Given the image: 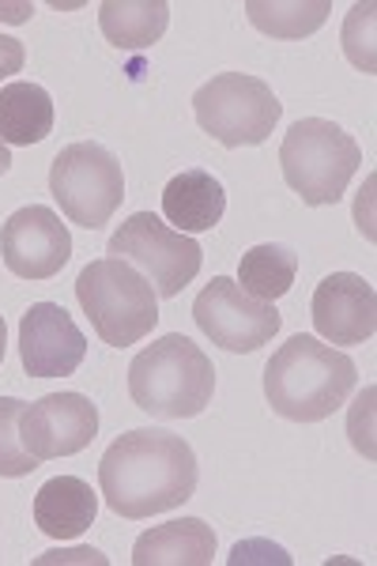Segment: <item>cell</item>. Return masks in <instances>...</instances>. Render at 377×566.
Masks as SVG:
<instances>
[{
	"label": "cell",
	"mask_w": 377,
	"mask_h": 566,
	"mask_svg": "<svg viewBox=\"0 0 377 566\" xmlns=\"http://www.w3.org/2000/svg\"><path fill=\"white\" fill-rule=\"evenodd\" d=\"M197 453L181 434L136 427L125 431L98 461V491L125 522L178 510L197 491Z\"/></svg>",
	"instance_id": "6da1fadb"
},
{
	"label": "cell",
	"mask_w": 377,
	"mask_h": 566,
	"mask_svg": "<svg viewBox=\"0 0 377 566\" xmlns=\"http://www.w3.org/2000/svg\"><path fill=\"white\" fill-rule=\"evenodd\" d=\"M358 381L352 355L299 333L264 367V397L291 423H321L347 405Z\"/></svg>",
	"instance_id": "7a4b0ae2"
},
{
	"label": "cell",
	"mask_w": 377,
	"mask_h": 566,
	"mask_svg": "<svg viewBox=\"0 0 377 566\" xmlns=\"http://www.w3.org/2000/svg\"><path fill=\"white\" fill-rule=\"evenodd\" d=\"M216 367L200 344L170 333L128 363V397L155 419H192L211 405Z\"/></svg>",
	"instance_id": "3957f363"
},
{
	"label": "cell",
	"mask_w": 377,
	"mask_h": 566,
	"mask_svg": "<svg viewBox=\"0 0 377 566\" xmlns=\"http://www.w3.org/2000/svg\"><path fill=\"white\" fill-rule=\"evenodd\" d=\"M280 167L283 181L302 197V205L325 208L347 193V181L363 167V148L336 122L302 117L283 136Z\"/></svg>",
	"instance_id": "277c9868"
},
{
	"label": "cell",
	"mask_w": 377,
	"mask_h": 566,
	"mask_svg": "<svg viewBox=\"0 0 377 566\" xmlns=\"http://www.w3.org/2000/svg\"><path fill=\"white\" fill-rule=\"evenodd\" d=\"M76 298L109 348L140 344L159 325V295L128 261H91L76 280Z\"/></svg>",
	"instance_id": "5b68a950"
},
{
	"label": "cell",
	"mask_w": 377,
	"mask_h": 566,
	"mask_svg": "<svg viewBox=\"0 0 377 566\" xmlns=\"http://www.w3.org/2000/svg\"><path fill=\"white\" fill-rule=\"evenodd\" d=\"M192 114L223 148H256L280 125L283 103L250 72H219L192 95Z\"/></svg>",
	"instance_id": "8992f818"
},
{
	"label": "cell",
	"mask_w": 377,
	"mask_h": 566,
	"mask_svg": "<svg viewBox=\"0 0 377 566\" xmlns=\"http://www.w3.org/2000/svg\"><path fill=\"white\" fill-rule=\"evenodd\" d=\"M50 193L69 216V223L98 231L125 200V175L114 151L95 140L69 144L50 163Z\"/></svg>",
	"instance_id": "52a82bcc"
},
{
	"label": "cell",
	"mask_w": 377,
	"mask_h": 566,
	"mask_svg": "<svg viewBox=\"0 0 377 566\" xmlns=\"http://www.w3.org/2000/svg\"><path fill=\"white\" fill-rule=\"evenodd\" d=\"M109 258L117 261H133L144 269L147 283L155 287L159 298H178L181 291L197 280L200 264H205V250L197 239L174 231L170 223H163L151 212H136L128 216L106 245Z\"/></svg>",
	"instance_id": "ba28073f"
},
{
	"label": "cell",
	"mask_w": 377,
	"mask_h": 566,
	"mask_svg": "<svg viewBox=\"0 0 377 566\" xmlns=\"http://www.w3.org/2000/svg\"><path fill=\"white\" fill-rule=\"evenodd\" d=\"M200 333L223 352H256L280 333L283 317L272 303L245 295L231 276H216L192 303Z\"/></svg>",
	"instance_id": "9c48e42d"
},
{
	"label": "cell",
	"mask_w": 377,
	"mask_h": 566,
	"mask_svg": "<svg viewBox=\"0 0 377 566\" xmlns=\"http://www.w3.org/2000/svg\"><path fill=\"white\" fill-rule=\"evenodd\" d=\"M98 434V408L84 392H50V397L23 405L20 442L31 458H76Z\"/></svg>",
	"instance_id": "30bf717a"
},
{
	"label": "cell",
	"mask_w": 377,
	"mask_h": 566,
	"mask_svg": "<svg viewBox=\"0 0 377 566\" xmlns=\"http://www.w3.org/2000/svg\"><path fill=\"white\" fill-rule=\"evenodd\" d=\"M0 253L12 276L20 280H53L72 258V234L53 208L31 205L4 219L0 227Z\"/></svg>",
	"instance_id": "8fae6325"
},
{
	"label": "cell",
	"mask_w": 377,
	"mask_h": 566,
	"mask_svg": "<svg viewBox=\"0 0 377 566\" xmlns=\"http://www.w3.org/2000/svg\"><path fill=\"white\" fill-rule=\"evenodd\" d=\"M20 359L31 378H64L87 359V340L57 303H34L20 317Z\"/></svg>",
	"instance_id": "7c38bea8"
},
{
	"label": "cell",
	"mask_w": 377,
	"mask_h": 566,
	"mask_svg": "<svg viewBox=\"0 0 377 566\" xmlns=\"http://www.w3.org/2000/svg\"><path fill=\"white\" fill-rule=\"evenodd\" d=\"M310 317L321 340L328 344H366L377 333V295L374 283L358 272H333L317 283Z\"/></svg>",
	"instance_id": "4fadbf2b"
},
{
	"label": "cell",
	"mask_w": 377,
	"mask_h": 566,
	"mask_svg": "<svg viewBox=\"0 0 377 566\" xmlns=\"http://www.w3.org/2000/svg\"><path fill=\"white\" fill-rule=\"evenodd\" d=\"M227 212V189L223 181L208 170L192 167L181 170L163 189V216L170 219L174 231L181 234H205Z\"/></svg>",
	"instance_id": "5bb4252c"
},
{
	"label": "cell",
	"mask_w": 377,
	"mask_h": 566,
	"mask_svg": "<svg viewBox=\"0 0 377 566\" xmlns=\"http://www.w3.org/2000/svg\"><path fill=\"white\" fill-rule=\"evenodd\" d=\"M98 495L80 476H53L34 495V525L53 541H76L95 525Z\"/></svg>",
	"instance_id": "9a60e30c"
},
{
	"label": "cell",
	"mask_w": 377,
	"mask_h": 566,
	"mask_svg": "<svg viewBox=\"0 0 377 566\" xmlns=\"http://www.w3.org/2000/svg\"><path fill=\"white\" fill-rule=\"evenodd\" d=\"M216 533L200 517H181L147 528L133 544V566H211Z\"/></svg>",
	"instance_id": "2e32d148"
},
{
	"label": "cell",
	"mask_w": 377,
	"mask_h": 566,
	"mask_svg": "<svg viewBox=\"0 0 377 566\" xmlns=\"http://www.w3.org/2000/svg\"><path fill=\"white\" fill-rule=\"evenodd\" d=\"M53 133V98L31 80H12L0 87V140L15 148L42 144Z\"/></svg>",
	"instance_id": "e0dca14e"
},
{
	"label": "cell",
	"mask_w": 377,
	"mask_h": 566,
	"mask_svg": "<svg viewBox=\"0 0 377 566\" xmlns=\"http://www.w3.org/2000/svg\"><path fill=\"white\" fill-rule=\"evenodd\" d=\"M98 27L117 50H147L167 34L170 4L167 0H103Z\"/></svg>",
	"instance_id": "ac0fdd59"
},
{
	"label": "cell",
	"mask_w": 377,
	"mask_h": 566,
	"mask_svg": "<svg viewBox=\"0 0 377 566\" xmlns=\"http://www.w3.org/2000/svg\"><path fill=\"white\" fill-rule=\"evenodd\" d=\"M294 276H299V253L283 242H261L242 253L234 283L261 303H275L294 287Z\"/></svg>",
	"instance_id": "d6986e66"
},
{
	"label": "cell",
	"mask_w": 377,
	"mask_h": 566,
	"mask_svg": "<svg viewBox=\"0 0 377 566\" xmlns=\"http://www.w3.org/2000/svg\"><path fill=\"white\" fill-rule=\"evenodd\" d=\"M328 12V0H245L250 23L272 39H306L325 27Z\"/></svg>",
	"instance_id": "ffe728a7"
},
{
	"label": "cell",
	"mask_w": 377,
	"mask_h": 566,
	"mask_svg": "<svg viewBox=\"0 0 377 566\" xmlns=\"http://www.w3.org/2000/svg\"><path fill=\"white\" fill-rule=\"evenodd\" d=\"M20 412H23L20 397H0V476L4 480L31 476L42 464L39 458H31L20 442Z\"/></svg>",
	"instance_id": "44dd1931"
},
{
	"label": "cell",
	"mask_w": 377,
	"mask_h": 566,
	"mask_svg": "<svg viewBox=\"0 0 377 566\" xmlns=\"http://www.w3.org/2000/svg\"><path fill=\"white\" fill-rule=\"evenodd\" d=\"M377 8L366 0V4H355L347 12V23H344V53L355 69H363L366 76H374L377 61H374V20H377Z\"/></svg>",
	"instance_id": "7402d4cb"
},
{
	"label": "cell",
	"mask_w": 377,
	"mask_h": 566,
	"mask_svg": "<svg viewBox=\"0 0 377 566\" xmlns=\"http://www.w3.org/2000/svg\"><path fill=\"white\" fill-rule=\"evenodd\" d=\"M242 563H280V566H291V555L283 552L280 544L245 541V544H238L234 552H231V566H242Z\"/></svg>",
	"instance_id": "603a6c76"
},
{
	"label": "cell",
	"mask_w": 377,
	"mask_h": 566,
	"mask_svg": "<svg viewBox=\"0 0 377 566\" xmlns=\"http://www.w3.org/2000/svg\"><path fill=\"white\" fill-rule=\"evenodd\" d=\"M27 61V50L20 39H8V34H0V80L15 76V72L23 69Z\"/></svg>",
	"instance_id": "cb8c5ba5"
},
{
	"label": "cell",
	"mask_w": 377,
	"mask_h": 566,
	"mask_svg": "<svg viewBox=\"0 0 377 566\" xmlns=\"http://www.w3.org/2000/svg\"><path fill=\"white\" fill-rule=\"evenodd\" d=\"M61 559H80V563H106L95 547H80V552H50L42 563H61Z\"/></svg>",
	"instance_id": "d4e9b609"
},
{
	"label": "cell",
	"mask_w": 377,
	"mask_h": 566,
	"mask_svg": "<svg viewBox=\"0 0 377 566\" xmlns=\"http://www.w3.org/2000/svg\"><path fill=\"white\" fill-rule=\"evenodd\" d=\"M31 15H34V8L23 4V0H20V4H0V20H4V23H27Z\"/></svg>",
	"instance_id": "484cf974"
},
{
	"label": "cell",
	"mask_w": 377,
	"mask_h": 566,
	"mask_svg": "<svg viewBox=\"0 0 377 566\" xmlns=\"http://www.w3.org/2000/svg\"><path fill=\"white\" fill-rule=\"evenodd\" d=\"M8 170H12V151H8V144L0 140V178H4Z\"/></svg>",
	"instance_id": "4316f807"
},
{
	"label": "cell",
	"mask_w": 377,
	"mask_h": 566,
	"mask_svg": "<svg viewBox=\"0 0 377 566\" xmlns=\"http://www.w3.org/2000/svg\"><path fill=\"white\" fill-rule=\"evenodd\" d=\"M4 352H8V325H4V317H0V363H4Z\"/></svg>",
	"instance_id": "83f0119b"
}]
</instances>
